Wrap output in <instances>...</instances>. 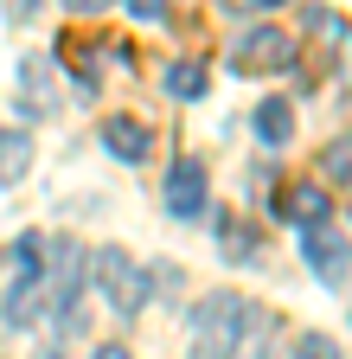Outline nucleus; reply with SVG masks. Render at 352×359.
Returning a JSON list of instances; mask_svg holds the SVG:
<instances>
[{"mask_svg":"<svg viewBox=\"0 0 352 359\" xmlns=\"http://www.w3.org/2000/svg\"><path fill=\"white\" fill-rule=\"evenodd\" d=\"M38 263H45V244H38L32 231L0 250V308H7L13 327H26V321L45 314V302H38Z\"/></svg>","mask_w":352,"mask_h":359,"instance_id":"obj_1","label":"nucleus"},{"mask_svg":"<svg viewBox=\"0 0 352 359\" xmlns=\"http://www.w3.org/2000/svg\"><path fill=\"white\" fill-rule=\"evenodd\" d=\"M244 295H205L192 314V359H231L237 327H244Z\"/></svg>","mask_w":352,"mask_h":359,"instance_id":"obj_2","label":"nucleus"},{"mask_svg":"<svg viewBox=\"0 0 352 359\" xmlns=\"http://www.w3.org/2000/svg\"><path fill=\"white\" fill-rule=\"evenodd\" d=\"M90 269H97V289H103V302H109L115 314H141V308H148V289H154V283H148V269L128 257L122 244L97 250V263H90Z\"/></svg>","mask_w":352,"mask_h":359,"instance_id":"obj_3","label":"nucleus"},{"mask_svg":"<svg viewBox=\"0 0 352 359\" xmlns=\"http://www.w3.org/2000/svg\"><path fill=\"white\" fill-rule=\"evenodd\" d=\"M231 65H237V71H288V65H295V39H288L282 26H256V32L237 39Z\"/></svg>","mask_w":352,"mask_h":359,"instance_id":"obj_4","label":"nucleus"},{"mask_svg":"<svg viewBox=\"0 0 352 359\" xmlns=\"http://www.w3.org/2000/svg\"><path fill=\"white\" fill-rule=\"evenodd\" d=\"M20 109L26 116H58V77H52V58L45 52H32V58H20Z\"/></svg>","mask_w":352,"mask_h":359,"instance_id":"obj_5","label":"nucleus"},{"mask_svg":"<svg viewBox=\"0 0 352 359\" xmlns=\"http://www.w3.org/2000/svg\"><path fill=\"white\" fill-rule=\"evenodd\" d=\"M205 199H211V180L199 161H173L167 173V212L173 218H205Z\"/></svg>","mask_w":352,"mask_h":359,"instance_id":"obj_6","label":"nucleus"},{"mask_svg":"<svg viewBox=\"0 0 352 359\" xmlns=\"http://www.w3.org/2000/svg\"><path fill=\"white\" fill-rule=\"evenodd\" d=\"M307 263H314V276L327 289H346V231L339 224H314L307 231Z\"/></svg>","mask_w":352,"mask_h":359,"instance_id":"obj_7","label":"nucleus"},{"mask_svg":"<svg viewBox=\"0 0 352 359\" xmlns=\"http://www.w3.org/2000/svg\"><path fill=\"white\" fill-rule=\"evenodd\" d=\"M327 187H314V180H301V187H282V199H276V218H288V224H301V231H314V224H327Z\"/></svg>","mask_w":352,"mask_h":359,"instance_id":"obj_8","label":"nucleus"},{"mask_svg":"<svg viewBox=\"0 0 352 359\" xmlns=\"http://www.w3.org/2000/svg\"><path fill=\"white\" fill-rule=\"evenodd\" d=\"M103 148H109L115 161L135 167V161H148V154H154V128H148V122H135V116H109V122H103Z\"/></svg>","mask_w":352,"mask_h":359,"instance_id":"obj_9","label":"nucleus"},{"mask_svg":"<svg viewBox=\"0 0 352 359\" xmlns=\"http://www.w3.org/2000/svg\"><path fill=\"white\" fill-rule=\"evenodd\" d=\"M269 340H276V314H262V308L250 302V308H244V327H237L231 359H269Z\"/></svg>","mask_w":352,"mask_h":359,"instance_id":"obj_10","label":"nucleus"},{"mask_svg":"<svg viewBox=\"0 0 352 359\" xmlns=\"http://www.w3.org/2000/svg\"><path fill=\"white\" fill-rule=\"evenodd\" d=\"M26 167H32V142L20 128H0V187H13Z\"/></svg>","mask_w":352,"mask_h":359,"instance_id":"obj_11","label":"nucleus"},{"mask_svg":"<svg viewBox=\"0 0 352 359\" xmlns=\"http://www.w3.org/2000/svg\"><path fill=\"white\" fill-rule=\"evenodd\" d=\"M218 250H225V257H237V263H256V231H250V224L244 218H218Z\"/></svg>","mask_w":352,"mask_h":359,"instance_id":"obj_12","label":"nucleus"},{"mask_svg":"<svg viewBox=\"0 0 352 359\" xmlns=\"http://www.w3.org/2000/svg\"><path fill=\"white\" fill-rule=\"evenodd\" d=\"M256 135H262L269 148H282L288 135H295V109H288V103H256Z\"/></svg>","mask_w":352,"mask_h":359,"instance_id":"obj_13","label":"nucleus"},{"mask_svg":"<svg viewBox=\"0 0 352 359\" xmlns=\"http://www.w3.org/2000/svg\"><path fill=\"white\" fill-rule=\"evenodd\" d=\"M205 83H211V77H205V65H192V58H186V65H167V97H205Z\"/></svg>","mask_w":352,"mask_h":359,"instance_id":"obj_14","label":"nucleus"},{"mask_svg":"<svg viewBox=\"0 0 352 359\" xmlns=\"http://www.w3.org/2000/svg\"><path fill=\"white\" fill-rule=\"evenodd\" d=\"M288 359H346V353H339V340H327V334H301Z\"/></svg>","mask_w":352,"mask_h":359,"instance_id":"obj_15","label":"nucleus"},{"mask_svg":"<svg viewBox=\"0 0 352 359\" xmlns=\"http://www.w3.org/2000/svg\"><path fill=\"white\" fill-rule=\"evenodd\" d=\"M346 135H333V148H327V180H333V187H346Z\"/></svg>","mask_w":352,"mask_h":359,"instance_id":"obj_16","label":"nucleus"},{"mask_svg":"<svg viewBox=\"0 0 352 359\" xmlns=\"http://www.w3.org/2000/svg\"><path fill=\"white\" fill-rule=\"evenodd\" d=\"M135 20H167V0H122Z\"/></svg>","mask_w":352,"mask_h":359,"instance_id":"obj_17","label":"nucleus"},{"mask_svg":"<svg viewBox=\"0 0 352 359\" xmlns=\"http://www.w3.org/2000/svg\"><path fill=\"white\" fill-rule=\"evenodd\" d=\"M231 13H262V7H276V0H225Z\"/></svg>","mask_w":352,"mask_h":359,"instance_id":"obj_18","label":"nucleus"},{"mask_svg":"<svg viewBox=\"0 0 352 359\" xmlns=\"http://www.w3.org/2000/svg\"><path fill=\"white\" fill-rule=\"evenodd\" d=\"M64 7H77V13H103V7H115V0H64Z\"/></svg>","mask_w":352,"mask_h":359,"instance_id":"obj_19","label":"nucleus"},{"mask_svg":"<svg viewBox=\"0 0 352 359\" xmlns=\"http://www.w3.org/2000/svg\"><path fill=\"white\" fill-rule=\"evenodd\" d=\"M90 359H128V346H115V340H109V346H97Z\"/></svg>","mask_w":352,"mask_h":359,"instance_id":"obj_20","label":"nucleus"},{"mask_svg":"<svg viewBox=\"0 0 352 359\" xmlns=\"http://www.w3.org/2000/svg\"><path fill=\"white\" fill-rule=\"evenodd\" d=\"M32 7H38V0H7V13H13V20H26Z\"/></svg>","mask_w":352,"mask_h":359,"instance_id":"obj_21","label":"nucleus"}]
</instances>
